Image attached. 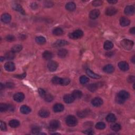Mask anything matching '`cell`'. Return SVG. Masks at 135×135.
I'll list each match as a JSON object with an SVG mask.
<instances>
[{
    "instance_id": "6da1fadb",
    "label": "cell",
    "mask_w": 135,
    "mask_h": 135,
    "mask_svg": "<svg viewBox=\"0 0 135 135\" xmlns=\"http://www.w3.org/2000/svg\"><path fill=\"white\" fill-rule=\"evenodd\" d=\"M134 42L128 39H124L121 42V45L127 50H130L134 46Z\"/></svg>"
},
{
    "instance_id": "7a4b0ae2",
    "label": "cell",
    "mask_w": 135,
    "mask_h": 135,
    "mask_svg": "<svg viewBox=\"0 0 135 135\" xmlns=\"http://www.w3.org/2000/svg\"><path fill=\"white\" fill-rule=\"evenodd\" d=\"M66 123L67 125L70 127H74L78 123L77 118L74 116H68L66 119Z\"/></svg>"
},
{
    "instance_id": "3957f363",
    "label": "cell",
    "mask_w": 135,
    "mask_h": 135,
    "mask_svg": "<svg viewBox=\"0 0 135 135\" xmlns=\"http://www.w3.org/2000/svg\"><path fill=\"white\" fill-rule=\"evenodd\" d=\"M83 32L81 30H77L74 31L72 33H70L69 37L70 39L75 40L81 38L83 36Z\"/></svg>"
},
{
    "instance_id": "277c9868",
    "label": "cell",
    "mask_w": 135,
    "mask_h": 135,
    "mask_svg": "<svg viewBox=\"0 0 135 135\" xmlns=\"http://www.w3.org/2000/svg\"><path fill=\"white\" fill-rule=\"evenodd\" d=\"M58 64L55 61H50L48 64V68L49 70L51 72L55 71L57 69Z\"/></svg>"
},
{
    "instance_id": "5b68a950",
    "label": "cell",
    "mask_w": 135,
    "mask_h": 135,
    "mask_svg": "<svg viewBox=\"0 0 135 135\" xmlns=\"http://www.w3.org/2000/svg\"><path fill=\"white\" fill-rule=\"evenodd\" d=\"M60 126V123L59 121L56 120H53L50 121L49 124L50 128L51 130H56L58 129Z\"/></svg>"
},
{
    "instance_id": "8992f818",
    "label": "cell",
    "mask_w": 135,
    "mask_h": 135,
    "mask_svg": "<svg viewBox=\"0 0 135 135\" xmlns=\"http://www.w3.org/2000/svg\"><path fill=\"white\" fill-rule=\"evenodd\" d=\"M13 98L15 101L21 102L24 99V94L22 92H18L14 94Z\"/></svg>"
},
{
    "instance_id": "52a82bcc",
    "label": "cell",
    "mask_w": 135,
    "mask_h": 135,
    "mask_svg": "<svg viewBox=\"0 0 135 135\" xmlns=\"http://www.w3.org/2000/svg\"><path fill=\"white\" fill-rule=\"evenodd\" d=\"M91 104L94 107H99L101 106L103 104V100L102 99L99 97H96L94 98L91 101Z\"/></svg>"
},
{
    "instance_id": "ba28073f",
    "label": "cell",
    "mask_w": 135,
    "mask_h": 135,
    "mask_svg": "<svg viewBox=\"0 0 135 135\" xmlns=\"http://www.w3.org/2000/svg\"><path fill=\"white\" fill-rule=\"evenodd\" d=\"M68 44V42H67L66 40H59L56 41L53 44V47L55 48H59L63 47L64 45Z\"/></svg>"
},
{
    "instance_id": "9c48e42d",
    "label": "cell",
    "mask_w": 135,
    "mask_h": 135,
    "mask_svg": "<svg viewBox=\"0 0 135 135\" xmlns=\"http://www.w3.org/2000/svg\"><path fill=\"white\" fill-rule=\"evenodd\" d=\"M5 69L7 71H13L15 68L14 64L11 62H8L5 64L4 65Z\"/></svg>"
},
{
    "instance_id": "30bf717a",
    "label": "cell",
    "mask_w": 135,
    "mask_h": 135,
    "mask_svg": "<svg viewBox=\"0 0 135 135\" xmlns=\"http://www.w3.org/2000/svg\"><path fill=\"white\" fill-rule=\"evenodd\" d=\"M125 14L128 15H132L135 13V7L133 5H128L127 6L125 9Z\"/></svg>"
},
{
    "instance_id": "8fae6325",
    "label": "cell",
    "mask_w": 135,
    "mask_h": 135,
    "mask_svg": "<svg viewBox=\"0 0 135 135\" xmlns=\"http://www.w3.org/2000/svg\"><path fill=\"white\" fill-rule=\"evenodd\" d=\"M1 20L3 22L5 23H9L11 20V16L8 13H4L1 16Z\"/></svg>"
},
{
    "instance_id": "7c38bea8",
    "label": "cell",
    "mask_w": 135,
    "mask_h": 135,
    "mask_svg": "<svg viewBox=\"0 0 135 135\" xmlns=\"http://www.w3.org/2000/svg\"><path fill=\"white\" fill-rule=\"evenodd\" d=\"M118 67L119 68V69L121 70H122V71H127L129 68L128 64L126 62H124V61L120 62L119 63Z\"/></svg>"
},
{
    "instance_id": "4fadbf2b",
    "label": "cell",
    "mask_w": 135,
    "mask_h": 135,
    "mask_svg": "<svg viewBox=\"0 0 135 135\" xmlns=\"http://www.w3.org/2000/svg\"><path fill=\"white\" fill-rule=\"evenodd\" d=\"M117 12V10L114 7H108L106 11V14L107 15L109 16H112L116 14V13Z\"/></svg>"
},
{
    "instance_id": "5bb4252c",
    "label": "cell",
    "mask_w": 135,
    "mask_h": 135,
    "mask_svg": "<svg viewBox=\"0 0 135 135\" xmlns=\"http://www.w3.org/2000/svg\"><path fill=\"white\" fill-rule=\"evenodd\" d=\"M130 22L127 18L125 17H121L120 19V25L122 26H128L130 24Z\"/></svg>"
},
{
    "instance_id": "9a60e30c",
    "label": "cell",
    "mask_w": 135,
    "mask_h": 135,
    "mask_svg": "<svg viewBox=\"0 0 135 135\" xmlns=\"http://www.w3.org/2000/svg\"><path fill=\"white\" fill-rule=\"evenodd\" d=\"M64 106L63 104H56L54 105L53 106V111L55 112H60L63 111L64 110Z\"/></svg>"
},
{
    "instance_id": "2e32d148",
    "label": "cell",
    "mask_w": 135,
    "mask_h": 135,
    "mask_svg": "<svg viewBox=\"0 0 135 135\" xmlns=\"http://www.w3.org/2000/svg\"><path fill=\"white\" fill-rule=\"evenodd\" d=\"M100 15V11L98 10H93L90 12L89 14V17L91 19H96V18H98Z\"/></svg>"
},
{
    "instance_id": "e0dca14e",
    "label": "cell",
    "mask_w": 135,
    "mask_h": 135,
    "mask_svg": "<svg viewBox=\"0 0 135 135\" xmlns=\"http://www.w3.org/2000/svg\"><path fill=\"white\" fill-rule=\"evenodd\" d=\"M39 115L42 118H47L50 115V112L47 109H42L39 111Z\"/></svg>"
},
{
    "instance_id": "ac0fdd59",
    "label": "cell",
    "mask_w": 135,
    "mask_h": 135,
    "mask_svg": "<svg viewBox=\"0 0 135 135\" xmlns=\"http://www.w3.org/2000/svg\"><path fill=\"white\" fill-rule=\"evenodd\" d=\"M64 101L67 104H71L74 100V98L72 94H66L63 97Z\"/></svg>"
},
{
    "instance_id": "d6986e66",
    "label": "cell",
    "mask_w": 135,
    "mask_h": 135,
    "mask_svg": "<svg viewBox=\"0 0 135 135\" xmlns=\"http://www.w3.org/2000/svg\"><path fill=\"white\" fill-rule=\"evenodd\" d=\"M103 70L104 72L107 74H111L115 70V68L111 64H107L106 66H104Z\"/></svg>"
},
{
    "instance_id": "ffe728a7",
    "label": "cell",
    "mask_w": 135,
    "mask_h": 135,
    "mask_svg": "<svg viewBox=\"0 0 135 135\" xmlns=\"http://www.w3.org/2000/svg\"><path fill=\"white\" fill-rule=\"evenodd\" d=\"M118 96H119L120 98H122L124 100H126V99L129 98V93L126 91H121L118 94Z\"/></svg>"
},
{
    "instance_id": "44dd1931",
    "label": "cell",
    "mask_w": 135,
    "mask_h": 135,
    "mask_svg": "<svg viewBox=\"0 0 135 135\" xmlns=\"http://www.w3.org/2000/svg\"><path fill=\"white\" fill-rule=\"evenodd\" d=\"M86 74H87L88 76H89L92 78H93V79H99V78H101V77L99 75L94 74L93 72H92L91 70L89 69L86 70Z\"/></svg>"
},
{
    "instance_id": "7402d4cb",
    "label": "cell",
    "mask_w": 135,
    "mask_h": 135,
    "mask_svg": "<svg viewBox=\"0 0 135 135\" xmlns=\"http://www.w3.org/2000/svg\"><path fill=\"white\" fill-rule=\"evenodd\" d=\"M66 8L67 10L69 11H73L75 9H76V5L74 3L72 2H68L66 5Z\"/></svg>"
},
{
    "instance_id": "603a6c76",
    "label": "cell",
    "mask_w": 135,
    "mask_h": 135,
    "mask_svg": "<svg viewBox=\"0 0 135 135\" xmlns=\"http://www.w3.org/2000/svg\"><path fill=\"white\" fill-rule=\"evenodd\" d=\"M31 108L29 107L26 106V105H23L20 108V112L23 113V114L27 115L31 112Z\"/></svg>"
},
{
    "instance_id": "cb8c5ba5",
    "label": "cell",
    "mask_w": 135,
    "mask_h": 135,
    "mask_svg": "<svg viewBox=\"0 0 135 135\" xmlns=\"http://www.w3.org/2000/svg\"><path fill=\"white\" fill-rule=\"evenodd\" d=\"M72 95L74 97V99H78L81 98L82 96V92L80 90H75L72 92Z\"/></svg>"
},
{
    "instance_id": "d4e9b609",
    "label": "cell",
    "mask_w": 135,
    "mask_h": 135,
    "mask_svg": "<svg viewBox=\"0 0 135 135\" xmlns=\"http://www.w3.org/2000/svg\"><path fill=\"white\" fill-rule=\"evenodd\" d=\"M12 8L13 10L17 11L20 12L21 13H22V14H25V12H24L22 7L21 6L20 4H13L12 6Z\"/></svg>"
},
{
    "instance_id": "484cf974",
    "label": "cell",
    "mask_w": 135,
    "mask_h": 135,
    "mask_svg": "<svg viewBox=\"0 0 135 135\" xmlns=\"http://www.w3.org/2000/svg\"><path fill=\"white\" fill-rule=\"evenodd\" d=\"M15 57L14 53L12 51H8L5 55V59L8 60H11L14 59Z\"/></svg>"
},
{
    "instance_id": "4316f807",
    "label": "cell",
    "mask_w": 135,
    "mask_h": 135,
    "mask_svg": "<svg viewBox=\"0 0 135 135\" xmlns=\"http://www.w3.org/2000/svg\"><path fill=\"white\" fill-rule=\"evenodd\" d=\"M42 55L44 59L48 60H50V59L52 58L53 54L52 53V52H50V51H45V52H44V53H43Z\"/></svg>"
},
{
    "instance_id": "83f0119b",
    "label": "cell",
    "mask_w": 135,
    "mask_h": 135,
    "mask_svg": "<svg viewBox=\"0 0 135 135\" xmlns=\"http://www.w3.org/2000/svg\"><path fill=\"white\" fill-rule=\"evenodd\" d=\"M106 120L109 123H114L116 120V117L114 114L110 113L106 117Z\"/></svg>"
},
{
    "instance_id": "f1b7e54d",
    "label": "cell",
    "mask_w": 135,
    "mask_h": 135,
    "mask_svg": "<svg viewBox=\"0 0 135 135\" xmlns=\"http://www.w3.org/2000/svg\"><path fill=\"white\" fill-rule=\"evenodd\" d=\"M68 51L66 49H60L58 51V55L60 58H64L68 55Z\"/></svg>"
},
{
    "instance_id": "f546056e",
    "label": "cell",
    "mask_w": 135,
    "mask_h": 135,
    "mask_svg": "<svg viewBox=\"0 0 135 135\" xmlns=\"http://www.w3.org/2000/svg\"><path fill=\"white\" fill-rule=\"evenodd\" d=\"M104 49L106 50H111V49L113 47V44L112 42L110 41H106L104 43Z\"/></svg>"
},
{
    "instance_id": "4dcf8cb0",
    "label": "cell",
    "mask_w": 135,
    "mask_h": 135,
    "mask_svg": "<svg viewBox=\"0 0 135 135\" xmlns=\"http://www.w3.org/2000/svg\"><path fill=\"white\" fill-rule=\"evenodd\" d=\"M9 125L12 128H17L20 126V122L17 120L13 119L9 122Z\"/></svg>"
},
{
    "instance_id": "1f68e13d",
    "label": "cell",
    "mask_w": 135,
    "mask_h": 135,
    "mask_svg": "<svg viewBox=\"0 0 135 135\" xmlns=\"http://www.w3.org/2000/svg\"><path fill=\"white\" fill-rule=\"evenodd\" d=\"M22 49V46L19 45V44H17L13 46L12 48L11 51L15 53H18L20 52V51Z\"/></svg>"
},
{
    "instance_id": "d6a6232c",
    "label": "cell",
    "mask_w": 135,
    "mask_h": 135,
    "mask_svg": "<svg viewBox=\"0 0 135 135\" xmlns=\"http://www.w3.org/2000/svg\"><path fill=\"white\" fill-rule=\"evenodd\" d=\"M53 34L55 35V36H59L62 35L63 33V31L62 29L60 28H56L53 30Z\"/></svg>"
},
{
    "instance_id": "836d02e7",
    "label": "cell",
    "mask_w": 135,
    "mask_h": 135,
    "mask_svg": "<svg viewBox=\"0 0 135 135\" xmlns=\"http://www.w3.org/2000/svg\"><path fill=\"white\" fill-rule=\"evenodd\" d=\"M36 41L39 44H44L46 42V40L45 39V37H37L36 38Z\"/></svg>"
},
{
    "instance_id": "e575fe53",
    "label": "cell",
    "mask_w": 135,
    "mask_h": 135,
    "mask_svg": "<svg viewBox=\"0 0 135 135\" xmlns=\"http://www.w3.org/2000/svg\"><path fill=\"white\" fill-rule=\"evenodd\" d=\"M110 127H111L112 130L114 131H118L121 129V126L119 124L117 123H114L112 124Z\"/></svg>"
},
{
    "instance_id": "d590c367",
    "label": "cell",
    "mask_w": 135,
    "mask_h": 135,
    "mask_svg": "<svg viewBox=\"0 0 135 135\" xmlns=\"http://www.w3.org/2000/svg\"><path fill=\"white\" fill-rule=\"evenodd\" d=\"M89 81V78L85 76V75H82L81 77L80 78V82L81 83L82 85H85L86 83H87Z\"/></svg>"
},
{
    "instance_id": "8d00e7d4",
    "label": "cell",
    "mask_w": 135,
    "mask_h": 135,
    "mask_svg": "<svg viewBox=\"0 0 135 135\" xmlns=\"http://www.w3.org/2000/svg\"><path fill=\"white\" fill-rule=\"evenodd\" d=\"M9 110V104H0V111L1 112H5Z\"/></svg>"
},
{
    "instance_id": "74e56055",
    "label": "cell",
    "mask_w": 135,
    "mask_h": 135,
    "mask_svg": "<svg viewBox=\"0 0 135 135\" xmlns=\"http://www.w3.org/2000/svg\"><path fill=\"white\" fill-rule=\"evenodd\" d=\"M96 128L99 130H102L106 128V124L102 122H99L96 125Z\"/></svg>"
},
{
    "instance_id": "f35d334b",
    "label": "cell",
    "mask_w": 135,
    "mask_h": 135,
    "mask_svg": "<svg viewBox=\"0 0 135 135\" xmlns=\"http://www.w3.org/2000/svg\"><path fill=\"white\" fill-rule=\"evenodd\" d=\"M70 82V80L69 78H62L60 85L62 86H67Z\"/></svg>"
},
{
    "instance_id": "ab89813d",
    "label": "cell",
    "mask_w": 135,
    "mask_h": 135,
    "mask_svg": "<svg viewBox=\"0 0 135 135\" xmlns=\"http://www.w3.org/2000/svg\"><path fill=\"white\" fill-rule=\"evenodd\" d=\"M62 78H59L58 77H55L52 78V82L55 85H60L61 81Z\"/></svg>"
},
{
    "instance_id": "60d3db41",
    "label": "cell",
    "mask_w": 135,
    "mask_h": 135,
    "mask_svg": "<svg viewBox=\"0 0 135 135\" xmlns=\"http://www.w3.org/2000/svg\"><path fill=\"white\" fill-rule=\"evenodd\" d=\"M98 89V85L97 84H90L88 86V89L90 91L93 92Z\"/></svg>"
},
{
    "instance_id": "b9f144b4",
    "label": "cell",
    "mask_w": 135,
    "mask_h": 135,
    "mask_svg": "<svg viewBox=\"0 0 135 135\" xmlns=\"http://www.w3.org/2000/svg\"><path fill=\"white\" fill-rule=\"evenodd\" d=\"M88 114V111L87 110H83V111H79L78 112V116L81 118H83L86 117Z\"/></svg>"
},
{
    "instance_id": "7bdbcfd3",
    "label": "cell",
    "mask_w": 135,
    "mask_h": 135,
    "mask_svg": "<svg viewBox=\"0 0 135 135\" xmlns=\"http://www.w3.org/2000/svg\"><path fill=\"white\" fill-rule=\"evenodd\" d=\"M44 99L46 101L51 102L53 100V97L52 95H51L50 94H46Z\"/></svg>"
},
{
    "instance_id": "ee69618b",
    "label": "cell",
    "mask_w": 135,
    "mask_h": 135,
    "mask_svg": "<svg viewBox=\"0 0 135 135\" xmlns=\"http://www.w3.org/2000/svg\"><path fill=\"white\" fill-rule=\"evenodd\" d=\"M40 131V128L37 126H34L32 129V133L33 134H38Z\"/></svg>"
},
{
    "instance_id": "f6af8a7d",
    "label": "cell",
    "mask_w": 135,
    "mask_h": 135,
    "mask_svg": "<svg viewBox=\"0 0 135 135\" xmlns=\"http://www.w3.org/2000/svg\"><path fill=\"white\" fill-rule=\"evenodd\" d=\"M38 92H39V93L40 94V96H41L42 98H44L45 95H46V92H45V91L43 89H41V88H39V90H38Z\"/></svg>"
},
{
    "instance_id": "bcb514c9",
    "label": "cell",
    "mask_w": 135,
    "mask_h": 135,
    "mask_svg": "<svg viewBox=\"0 0 135 135\" xmlns=\"http://www.w3.org/2000/svg\"><path fill=\"white\" fill-rule=\"evenodd\" d=\"M5 39H6L7 41L12 42V41H14L15 38L13 36H12V35H9V36H7L6 37H5Z\"/></svg>"
},
{
    "instance_id": "7dc6e473",
    "label": "cell",
    "mask_w": 135,
    "mask_h": 135,
    "mask_svg": "<svg viewBox=\"0 0 135 135\" xmlns=\"http://www.w3.org/2000/svg\"><path fill=\"white\" fill-rule=\"evenodd\" d=\"M102 1H99V0H97V1H94L92 2V5L94 6H98L100 5H102Z\"/></svg>"
},
{
    "instance_id": "c3c4849f",
    "label": "cell",
    "mask_w": 135,
    "mask_h": 135,
    "mask_svg": "<svg viewBox=\"0 0 135 135\" xmlns=\"http://www.w3.org/2000/svg\"><path fill=\"white\" fill-rule=\"evenodd\" d=\"M116 102H117L118 104H122L124 103V102H125V100H124L123 99L120 98L119 97L117 96V97H116Z\"/></svg>"
},
{
    "instance_id": "681fc988",
    "label": "cell",
    "mask_w": 135,
    "mask_h": 135,
    "mask_svg": "<svg viewBox=\"0 0 135 135\" xmlns=\"http://www.w3.org/2000/svg\"><path fill=\"white\" fill-rule=\"evenodd\" d=\"M83 133L86 135H93L94 134V132L93 130H92V129H88L87 130H85V131H83Z\"/></svg>"
},
{
    "instance_id": "f907efd6",
    "label": "cell",
    "mask_w": 135,
    "mask_h": 135,
    "mask_svg": "<svg viewBox=\"0 0 135 135\" xmlns=\"http://www.w3.org/2000/svg\"><path fill=\"white\" fill-rule=\"evenodd\" d=\"M1 129L2 130L5 131L6 130V126L5 123L1 121Z\"/></svg>"
},
{
    "instance_id": "816d5d0a",
    "label": "cell",
    "mask_w": 135,
    "mask_h": 135,
    "mask_svg": "<svg viewBox=\"0 0 135 135\" xmlns=\"http://www.w3.org/2000/svg\"><path fill=\"white\" fill-rule=\"evenodd\" d=\"M128 81L129 82H133L135 81V77L134 75H130L128 78Z\"/></svg>"
},
{
    "instance_id": "f5cc1de1",
    "label": "cell",
    "mask_w": 135,
    "mask_h": 135,
    "mask_svg": "<svg viewBox=\"0 0 135 135\" xmlns=\"http://www.w3.org/2000/svg\"><path fill=\"white\" fill-rule=\"evenodd\" d=\"M45 6L47 7H51L53 5V3L51 2H49V1H46L45 3Z\"/></svg>"
},
{
    "instance_id": "db71d44e",
    "label": "cell",
    "mask_w": 135,
    "mask_h": 135,
    "mask_svg": "<svg viewBox=\"0 0 135 135\" xmlns=\"http://www.w3.org/2000/svg\"><path fill=\"white\" fill-rule=\"evenodd\" d=\"M6 87L9 88H12L13 87V86H14V84L11 82H9V83H6Z\"/></svg>"
},
{
    "instance_id": "11a10c76",
    "label": "cell",
    "mask_w": 135,
    "mask_h": 135,
    "mask_svg": "<svg viewBox=\"0 0 135 135\" xmlns=\"http://www.w3.org/2000/svg\"><path fill=\"white\" fill-rule=\"evenodd\" d=\"M25 75H26V74H22V75H17V78H20V79H23V78H24V77H25Z\"/></svg>"
},
{
    "instance_id": "9f6ffc18",
    "label": "cell",
    "mask_w": 135,
    "mask_h": 135,
    "mask_svg": "<svg viewBox=\"0 0 135 135\" xmlns=\"http://www.w3.org/2000/svg\"><path fill=\"white\" fill-rule=\"evenodd\" d=\"M130 33L132 34H135V28L133 27L130 29Z\"/></svg>"
},
{
    "instance_id": "6f0895ef",
    "label": "cell",
    "mask_w": 135,
    "mask_h": 135,
    "mask_svg": "<svg viewBox=\"0 0 135 135\" xmlns=\"http://www.w3.org/2000/svg\"><path fill=\"white\" fill-rule=\"evenodd\" d=\"M37 5L36 3H33L31 4V7L33 9H37Z\"/></svg>"
},
{
    "instance_id": "680465c9",
    "label": "cell",
    "mask_w": 135,
    "mask_h": 135,
    "mask_svg": "<svg viewBox=\"0 0 135 135\" xmlns=\"http://www.w3.org/2000/svg\"><path fill=\"white\" fill-rule=\"evenodd\" d=\"M109 3H111V4H115L116 3H117V1H116V0H112V1H108Z\"/></svg>"
},
{
    "instance_id": "91938a15",
    "label": "cell",
    "mask_w": 135,
    "mask_h": 135,
    "mask_svg": "<svg viewBox=\"0 0 135 135\" xmlns=\"http://www.w3.org/2000/svg\"><path fill=\"white\" fill-rule=\"evenodd\" d=\"M131 61L133 62V63H135V56H133L131 59Z\"/></svg>"
},
{
    "instance_id": "94428289",
    "label": "cell",
    "mask_w": 135,
    "mask_h": 135,
    "mask_svg": "<svg viewBox=\"0 0 135 135\" xmlns=\"http://www.w3.org/2000/svg\"><path fill=\"white\" fill-rule=\"evenodd\" d=\"M0 86H1V89L2 90L3 89V85L2 84V83H1V85H0Z\"/></svg>"
},
{
    "instance_id": "6125c7cd",
    "label": "cell",
    "mask_w": 135,
    "mask_h": 135,
    "mask_svg": "<svg viewBox=\"0 0 135 135\" xmlns=\"http://www.w3.org/2000/svg\"><path fill=\"white\" fill-rule=\"evenodd\" d=\"M5 59V57H1V61H3V60H4Z\"/></svg>"
}]
</instances>
